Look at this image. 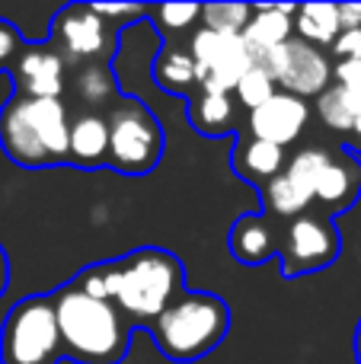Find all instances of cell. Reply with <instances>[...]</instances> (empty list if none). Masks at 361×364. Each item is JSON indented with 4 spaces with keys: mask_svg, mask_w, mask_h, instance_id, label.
I'll return each instance as SVG.
<instances>
[{
    "mask_svg": "<svg viewBox=\"0 0 361 364\" xmlns=\"http://www.w3.org/2000/svg\"><path fill=\"white\" fill-rule=\"evenodd\" d=\"M339 23H343V29H355V26H361V6L358 4H339Z\"/></svg>",
    "mask_w": 361,
    "mask_h": 364,
    "instance_id": "d6a6232c",
    "label": "cell"
},
{
    "mask_svg": "<svg viewBox=\"0 0 361 364\" xmlns=\"http://www.w3.org/2000/svg\"><path fill=\"white\" fill-rule=\"evenodd\" d=\"M262 195H266L269 211L279 214V218H291V220L298 218V214H304L307 205H311V198H307V195L301 192L285 173H279L269 186H262Z\"/></svg>",
    "mask_w": 361,
    "mask_h": 364,
    "instance_id": "cb8c5ba5",
    "label": "cell"
},
{
    "mask_svg": "<svg viewBox=\"0 0 361 364\" xmlns=\"http://www.w3.org/2000/svg\"><path fill=\"white\" fill-rule=\"evenodd\" d=\"M355 358L361 364V323H358V329H355Z\"/></svg>",
    "mask_w": 361,
    "mask_h": 364,
    "instance_id": "e575fe53",
    "label": "cell"
},
{
    "mask_svg": "<svg viewBox=\"0 0 361 364\" xmlns=\"http://www.w3.org/2000/svg\"><path fill=\"white\" fill-rule=\"evenodd\" d=\"M227 243H230V252H234L243 265H262L279 250L272 224H269L262 214H243V218L230 227Z\"/></svg>",
    "mask_w": 361,
    "mask_h": 364,
    "instance_id": "9a60e30c",
    "label": "cell"
},
{
    "mask_svg": "<svg viewBox=\"0 0 361 364\" xmlns=\"http://www.w3.org/2000/svg\"><path fill=\"white\" fill-rule=\"evenodd\" d=\"M109 157V128L96 112H83L70 119L68 160L77 166H102Z\"/></svg>",
    "mask_w": 361,
    "mask_h": 364,
    "instance_id": "2e32d148",
    "label": "cell"
},
{
    "mask_svg": "<svg viewBox=\"0 0 361 364\" xmlns=\"http://www.w3.org/2000/svg\"><path fill=\"white\" fill-rule=\"evenodd\" d=\"M198 16H202V6L198 4H163V6H157V19L163 23V29H170V32L185 29V26H192Z\"/></svg>",
    "mask_w": 361,
    "mask_h": 364,
    "instance_id": "83f0119b",
    "label": "cell"
},
{
    "mask_svg": "<svg viewBox=\"0 0 361 364\" xmlns=\"http://www.w3.org/2000/svg\"><path fill=\"white\" fill-rule=\"evenodd\" d=\"M74 93L80 96L83 106L99 109V106H106V102H112L119 90H115V77H112V70H109L106 64L90 61V64H80V68H77Z\"/></svg>",
    "mask_w": 361,
    "mask_h": 364,
    "instance_id": "7402d4cb",
    "label": "cell"
},
{
    "mask_svg": "<svg viewBox=\"0 0 361 364\" xmlns=\"http://www.w3.org/2000/svg\"><path fill=\"white\" fill-rule=\"evenodd\" d=\"M333 51H336L339 61H361V26L339 32L336 42H333Z\"/></svg>",
    "mask_w": 361,
    "mask_h": 364,
    "instance_id": "f1b7e54d",
    "label": "cell"
},
{
    "mask_svg": "<svg viewBox=\"0 0 361 364\" xmlns=\"http://www.w3.org/2000/svg\"><path fill=\"white\" fill-rule=\"evenodd\" d=\"M307 115H311V109H307L304 100L279 90L269 102H262L259 109L249 112V122H247L249 138L269 141V144L285 151L288 144H294L301 138V132L307 125Z\"/></svg>",
    "mask_w": 361,
    "mask_h": 364,
    "instance_id": "8fae6325",
    "label": "cell"
},
{
    "mask_svg": "<svg viewBox=\"0 0 361 364\" xmlns=\"http://www.w3.org/2000/svg\"><path fill=\"white\" fill-rule=\"evenodd\" d=\"M109 128V157L119 173H131V176H144L160 164L163 154V128L160 122L147 112L144 102L138 100H122L112 106L106 119Z\"/></svg>",
    "mask_w": 361,
    "mask_h": 364,
    "instance_id": "8992f818",
    "label": "cell"
},
{
    "mask_svg": "<svg viewBox=\"0 0 361 364\" xmlns=\"http://www.w3.org/2000/svg\"><path fill=\"white\" fill-rule=\"evenodd\" d=\"M230 166L240 173V179L253 182V186H269L285 170V151L259 138H243L237 151L230 154Z\"/></svg>",
    "mask_w": 361,
    "mask_h": 364,
    "instance_id": "e0dca14e",
    "label": "cell"
},
{
    "mask_svg": "<svg viewBox=\"0 0 361 364\" xmlns=\"http://www.w3.org/2000/svg\"><path fill=\"white\" fill-rule=\"evenodd\" d=\"M291 26L298 29L301 42L307 45H333L336 36L343 32V23H339V6L336 4H304L294 6V19Z\"/></svg>",
    "mask_w": 361,
    "mask_h": 364,
    "instance_id": "d6986e66",
    "label": "cell"
},
{
    "mask_svg": "<svg viewBox=\"0 0 361 364\" xmlns=\"http://www.w3.org/2000/svg\"><path fill=\"white\" fill-rule=\"evenodd\" d=\"M361 195V164L349 154L330 157V164L323 166L317 186H313V201L326 208V211H345L355 205Z\"/></svg>",
    "mask_w": 361,
    "mask_h": 364,
    "instance_id": "4fadbf2b",
    "label": "cell"
},
{
    "mask_svg": "<svg viewBox=\"0 0 361 364\" xmlns=\"http://www.w3.org/2000/svg\"><path fill=\"white\" fill-rule=\"evenodd\" d=\"M55 38L64 55L74 58L77 64H90L96 58L109 55V23L93 10V4L64 6L55 19Z\"/></svg>",
    "mask_w": 361,
    "mask_h": 364,
    "instance_id": "30bf717a",
    "label": "cell"
},
{
    "mask_svg": "<svg viewBox=\"0 0 361 364\" xmlns=\"http://www.w3.org/2000/svg\"><path fill=\"white\" fill-rule=\"evenodd\" d=\"M352 132H355V134H358V138H361V112H358V119H355V125H352Z\"/></svg>",
    "mask_w": 361,
    "mask_h": 364,
    "instance_id": "d590c367",
    "label": "cell"
},
{
    "mask_svg": "<svg viewBox=\"0 0 361 364\" xmlns=\"http://www.w3.org/2000/svg\"><path fill=\"white\" fill-rule=\"evenodd\" d=\"M189 122L198 134L208 138H221L230 134L237 125V106L230 100V93H202L189 102Z\"/></svg>",
    "mask_w": 361,
    "mask_h": 364,
    "instance_id": "ac0fdd59",
    "label": "cell"
},
{
    "mask_svg": "<svg viewBox=\"0 0 361 364\" xmlns=\"http://www.w3.org/2000/svg\"><path fill=\"white\" fill-rule=\"evenodd\" d=\"M80 294L96 297V301H115V262L112 265H90L77 275V282L70 284Z\"/></svg>",
    "mask_w": 361,
    "mask_h": 364,
    "instance_id": "4316f807",
    "label": "cell"
},
{
    "mask_svg": "<svg viewBox=\"0 0 361 364\" xmlns=\"http://www.w3.org/2000/svg\"><path fill=\"white\" fill-rule=\"evenodd\" d=\"M291 19H294V6H256L247 29L240 32V38L247 42L249 55H253V64L266 51L279 48L281 42L291 38V29H294Z\"/></svg>",
    "mask_w": 361,
    "mask_h": 364,
    "instance_id": "5bb4252c",
    "label": "cell"
},
{
    "mask_svg": "<svg viewBox=\"0 0 361 364\" xmlns=\"http://www.w3.org/2000/svg\"><path fill=\"white\" fill-rule=\"evenodd\" d=\"M93 10L99 13L102 19H109V16H138V13H141V6H115V4H93Z\"/></svg>",
    "mask_w": 361,
    "mask_h": 364,
    "instance_id": "1f68e13d",
    "label": "cell"
},
{
    "mask_svg": "<svg viewBox=\"0 0 361 364\" xmlns=\"http://www.w3.org/2000/svg\"><path fill=\"white\" fill-rule=\"evenodd\" d=\"M153 80L157 87H163L166 93H189L195 83V61H192L189 51H179V48H170L153 61Z\"/></svg>",
    "mask_w": 361,
    "mask_h": 364,
    "instance_id": "44dd1931",
    "label": "cell"
},
{
    "mask_svg": "<svg viewBox=\"0 0 361 364\" xmlns=\"http://www.w3.org/2000/svg\"><path fill=\"white\" fill-rule=\"evenodd\" d=\"M6 282H10V262H6V250L0 246V297L6 291Z\"/></svg>",
    "mask_w": 361,
    "mask_h": 364,
    "instance_id": "836d02e7",
    "label": "cell"
},
{
    "mask_svg": "<svg viewBox=\"0 0 361 364\" xmlns=\"http://www.w3.org/2000/svg\"><path fill=\"white\" fill-rule=\"evenodd\" d=\"M70 115L61 100L16 96L0 112V144L19 166H51L68 160Z\"/></svg>",
    "mask_w": 361,
    "mask_h": 364,
    "instance_id": "7a4b0ae2",
    "label": "cell"
},
{
    "mask_svg": "<svg viewBox=\"0 0 361 364\" xmlns=\"http://www.w3.org/2000/svg\"><path fill=\"white\" fill-rule=\"evenodd\" d=\"M64 358L51 297H26L6 314L0 364H58Z\"/></svg>",
    "mask_w": 361,
    "mask_h": 364,
    "instance_id": "5b68a950",
    "label": "cell"
},
{
    "mask_svg": "<svg viewBox=\"0 0 361 364\" xmlns=\"http://www.w3.org/2000/svg\"><path fill=\"white\" fill-rule=\"evenodd\" d=\"M51 304L68 358L80 364H119L125 358L131 329L115 301H96L77 288H64Z\"/></svg>",
    "mask_w": 361,
    "mask_h": 364,
    "instance_id": "6da1fadb",
    "label": "cell"
},
{
    "mask_svg": "<svg viewBox=\"0 0 361 364\" xmlns=\"http://www.w3.org/2000/svg\"><path fill=\"white\" fill-rule=\"evenodd\" d=\"M234 93H237V102L240 106H247L249 112L253 109H259L262 102H269L279 90H275V80L266 74V70L259 68V64H253V68L247 70V74L237 80V87H234Z\"/></svg>",
    "mask_w": 361,
    "mask_h": 364,
    "instance_id": "484cf974",
    "label": "cell"
},
{
    "mask_svg": "<svg viewBox=\"0 0 361 364\" xmlns=\"http://www.w3.org/2000/svg\"><path fill=\"white\" fill-rule=\"evenodd\" d=\"M227 326L230 314L221 297L183 291L153 320V342L170 361H198L224 339Z\"/></svg>",
    "mask_w": 361,
    "mask_h": 364,
    "instance_id": "277c9868",
    "label": "cell"
},
{
    "mask_svg": "<svg viewBox=\"0 0 361 364\" xmlns=\"http://www.w3.org/2000/svg\"><path fill=\"white\" fill-rule=\"evenodd\" d=\"M16 55H19V36L13 32L10 23L0 19V68H4L6 61H13Z\"/></svg>",
    "mask_w": 361,
    "mask_h": 364,
    "instance_id": "4dcf8cb0",
    "label": "cell"
},
{
    "mask_svg": "<svg viewBox=\"0 0 361 364\" xmlns=\"http://www.w3.org/2000/svg\"><path fill=\"white\" fill-rule=\"evenodd\" d=\"M339 256V233L326 214H298L285 230L281 243V272L285 275H304L333 265Z\"/></svg>",
    "mask_w": 361,
    "mask_h": 364,
    "instance_id": "9c48e42d",
    "label": "cell"
},
{
    "mask_svg": "<svg viewBox=\"0 0 361 364\" xmlns=\"http://www.w3.org/2000/svg\"><path fill=\"white\" fill-rule=\"evenodd\" d=\"M262 70L275 80V87H281V93H291L298 100H307V96H320L333 80V68L330 58L320 48L301 42V38H288L279 48L266 51L259 58Z\"/></svg>",
    "mask_w": 361,
    "mask_h": 364,
    "instance_id": "52a82bcc",
    "label": "cell"
},
{
    "mask_svg": "<svg viewBox=\"0 0 361 364\" xmlns=\"http://www.w3.org/2000/svg\"><path fill=\"white\" fill-rule=\"evenodd\" d=\"M317 112L336 132H352L358 112H361V87L349 90V87H326L317 96Z\"/></svg>",
    "mask_w": 361,
    "mask_h": 364,
    "instance_id": "ffe728a7",
    "label": "cell"
},
{
    "mask_svg": "<svg viewBox=\"0 0 361 364\" xmlns=\"http://www.w3.org/2000/svg\"><path fill=\"white\" fill-rule=\"evenodd\" d=\"M185 269L166 250H138L115 262V307L131 320H157L183 294Z\"/></svg>",
    "mask_w": 361,
    "mask_h": 364,
    "instance_id": "3957f363",
    "label": "cell"
},
{
    "mask_svg": "<svg viewBox=\"0 0 361 364\" xmlns=\"http://www.w3.org/2000/svg\"><path fill=\"white\" fill-rule=\"evenodd\" d=\"M19 96L26 100H61L64 87V58L51 45H29L13 58Z\"/></svg>",
    "mask_w": 361,
    "mask_h": 364,
    "instance_id": "7c38bea8",
    "label": "cell"
},
{
    "mask_svg": "<svg viewBox=\"0 0 361 364\" xmlns=\"http://www.w3.org/2000/svg\"><path fill=\"white\" fill-rule=\"evenodd\" d=\"M333 77H336V87L358 90L361 87V61H339Z\"/></svg>",
    "mask_w": 361,
    "mask_h": 364,
    "instance_id": "f546056e",
    "label": "cell"
},
{
    "mask_svg": "<svg viewBox=\"0 0 361 364\" xmlns=\"http://www.w3.org/2000/svg\"><path fill=\"white\" fill-rule=\"evenodd\" d=\"M249 16H253V6H243V4H208V6H202V19H205L202 29L224 32V36H240V32L247 29Z\"/></svg>",
    "mask_w": 361,
    "mask_h": 364,
    "instance_id": "d4e9b609",
    "label": "cell"
},
{
    "mask_svg": "<svg viewBox=\"0 0 361 364\" xmlns=\"http://www.w3.org/2000/svg\"><path fill=\"white\" fill-rule=\"evenodd\" d=\"M192 61H195V83L202 93H230L237 80L253 68V55L240 36H224L211 29L195 32Z\"/></svg>",
    "mask_w": 361,
    "mask_h": 364,
    "instance_id": "ba28073f",
    "label": "cell"
},
{
    "mask_svg": "<svg viewBox=\"0 0 361 364\" xmlns=\"http://www.w3.org/2000/svg\"><path fill=\"white\" fill-rule=\"evenodd\" d=\"M326 164H330V154H326L323 147H304V151H298L291 160H288L281 173L313 201V186H317V179H320V173H323Z\"/></svg>",
    "mask_w": 361,
    "mask_h": 364,
    "instance_id": "603a6c76",
    "label": "cell"
}]
</instances>
